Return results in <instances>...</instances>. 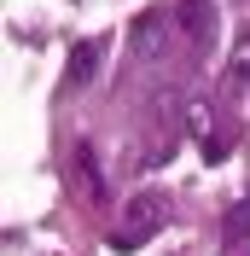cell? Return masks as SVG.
Masks as SVG:
<instances>
[{
  "instance_id": "obj_1",
  "label": "cell",
  "mask_w": 250,
  "mask_h": 256,
  "mask_svg": "<svg viewBox=\"0 0 250 256\" xmlns=\"http://www.w3.org/2000/svg\"><path fill=\"white\" fill-rule=\"evenodd\" d=\"M174 216V204L163 198V192H128V210H122V227H116V250H140L152 233H163Z\"/></svg>"
},
{
  "instance_id": "obj_2",
  "label": "cell",
  "mask_w": 250,
  "mask_h": 256,
  "mask_svg": "<svg viewBox=\"0 0 250 256\" xmlns=\"http://www.w3.org/2000/svg\"><path fill=\"white\" fill-rule=\"evenodd\" d=\"M99 70V41H82L76 52H70V64H64V88H88Z\"/></svg>"
},
{
  "instance_id": "obj_3",
  "label": "cell",
  "mask_w": 250,
  "mask_h": 256,
  "mask_svg": "<svg viewBox=\"0 0 250 256\" xmlns=\"http://www.w3.org/2000/svg\"><path fill=\"white\" fill-rule=\"evenodd\" d=\"M174 24H180L192 41H204V35H210V6H204V0H180V6H174Z\"/></svg>"
},
{
  "instance_id": "obj_4",
  "label": "cell",
  "mask_w": 250,
  "mask_h": 256,
  "mask_svg": "<svg viewBox=\"0 0 250 256\" xmlns=\"http://www.w3.org/2000/svg\"><path fill=\"white\" fill-rule=\"evenodd\" d=\"M227 82H250V35H238L233 58H227Z\"/></svg>"
},
{
  "instance_id": "obj_5",
  "label": "cell",
  "mask_w": 250,
  "mask_h": 256,
  "mask_svg": "<svg viewBox=\"0 0 250 256\" xmlns=\"http://www.w3.org/2000/svg\"><path fill=\"white\" fill-rule=\"evenodd\" d=\"M134 47H140V58H152V47H157V18H146L140 30H134Z\"/></svg>"
}]
</instances>
